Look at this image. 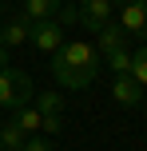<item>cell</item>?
Returning <instances> with one entry per match:
<instances>
[{
	"instance_id": "cell-16",
	"label": "cell",
	"mask_w": 147,
	"mask_h": 151,
	"mask_svg": "<svg viewBox=\"0 0 147 151\" xmlns=\"http://www.w3.org/2000/svg\"><path fill=\"white\" fill-rule=\"evenodd\" d=\"M0 123H4V119H0Z\"/></svg>"
},
{
	"instance_id": "cell-8",
	"label": "cell",
	"mask_w": 147,
	"mask_h": 151,
	"mask_svg": "<svg viewBox=\"0 0 147 151\" xmlns=\"http://www.w3.org/2000/svg\"><path fill=\"white\" fill-rule=\"evenodd\" d=\"M64 0H24V20L28 24H40V20H56Z\"/></svg>"
},
{
	"instance_id": "cell-13",
	"label": "cell",
	"mask_w": 147,
	"mask_h": 151,
	"mask_svg": "<svg viewBox=\"0 0 147 151\" xmlns=\"http://www.w3.org/2000/svg\"><path fill=\"white\" fill-rule=\"evenodd\" d=\"M20 151H56V147H52V139H48V135H28Z\"/></svg>"
},
{
	"instance_id": "cell-4",
	"label": "cell",
	"mask_w": 147,
	"mask_h": 151,
	"mask_svg": "<svg viewBox=\"0 0 147 151\" xmlns=\"http://www.w3.org/2000/svg\"><path fill=\"white\" fill-rule=\"evenodd\" d=\"M111 16H115V4H111V0H80V8H76V20H84L87 32L108 28Z\"/></svg>"
},
{
	"instance_id": "cell-14",
	"label": "cell",
	"mask_w": 147,
	"mask_h": 151,
	"mask_svg": "<svg viewBox=\"0 0 147 151\" xmlns=\"http://www.w3.org/2000/svg\"><path fill=\"white\" fill-rule=\"evenodd\" d=\"M0 68H8V48L0 44Z\"/></svg>"
},
{
	"instance_id": "cell-6",
	"label": "cell",
	"mask_w": 147,
	"mask_h": 151,
	"mask_svg": "<svg viewBox=\"0 0 147 151\" xmlns=\"http://www.w3.org/2000/svg\"><path fill=\"white\" fill-rule=\"evenodd\" d=\"M119 28H123V36H139L147 44V0H131V4H123V12H119Z\"/></svg>"
},
{
	"instance_id": "cell-10",
	"label": "cell",
	"mask_w": 147,
	"mask_h": 151,
	"mask_svg": "<svg viewBox=\"0 0 147 151\" xmlns=\"http://www.w3.org/2000/svg\"><path fill=\"white\" fill-rule=\"evenodd\" d=\"M24 139H28V135L16 127V119H4V123H0V151H20Z\"/></svg>"
},
{
	"instance_id": "cell-3",
	"label": "cell",
	"mask_w": 147,
	"mask_h": 151,
	"mask_svg": "<svg viewBox=\"0 0 147 151\" xmlns=\"http://www.w3.org/2000/svg\"><path fill=\"white\" fill-rule=\"evenodd\" d=\"M95 36H100V44H95L100 60L108 64L115 76H123V72H127V64H131V52H127V36H123V28L108 24V28H100Z\"/></svg>"
},
{
	"instance_id": "cell-12",
	"label": "cell",
	"mask_w": 147,
	"mask_h": 151,
	"mask_svg": "<svg viewBox=\"0 0 147 151\" xmlns=\"http://www.w3.org/2000/svg\"><path fill=\"white\" fill-rule=\"evenodd\" d=\"M40 123H44V115H40L36 107H20V111H16V127H20L24 135H36Z\"/></svg>"
},
{
	"instance_id": "cell-5",
	"label": "cell",
	"mask_w": 147,
	"mask_h": 151,
	"mask_svg": "<svg viewBox=\"0 0 147 151\" xmlns=\"http://www.w3.org/2000/svg\"><path fill=\"white\" fill-rule=\"evenodd\" d=\"M32 48L36 52H44V56H52V52H60L64 48V24L60 20H40V24H32Z\"/></svg>"
},
{
	"instance_id": "cell-2",
	"label": "cell",
	"mask_w": 147,
	"mask_h": 151,
	"mask_svg": "<svg viewBox=\"0 0 147 151\" xmlns=\"http://www.w3.org/2000/svg\"><path fill=\"white\" fill-rule=\"evenodd\" d=\"M32 96H36V88H32V76H28V72H20V68H0V107L20 111V107L32 104Z\"/></svg>"
},
{
	"instance_id": "cell-11",
	"label": "cell",
	"mask_w": 147,
	"mask_h": 151,
	"mask_svg": "<svg viewBox=\"0 0 147 151\" xmlns=\"http://www.w3.org/2000/svg\"><path fill=\"white\" fill-rule=\"evenodd\" d=\"M127 76H131L139 88H147V44L139 52H131V64H127Z\"/></svg>"
},
{
	"instance_id": "cell-15",
	"label": "cell",
	"mask_w": 147,
	"mask_h": 151,
	"mask_svg": "<svg viewBox=\"0 0 147 151\" xmlns=\"http://www.w3.org/2000/svg\"><path fill=\"white\" fill-rule=\"evenodd\" d=\"M111 4H131V0H111Z\"/></svg>"
},
{
	"instance_id": "cell-9",
	"label": "cell",
	"mask_w": 147,
	"mask_h": 151,
	"mask_svg": "<svg viewBox=\"0 0 147 151\" xmlns=\"http://www.w3.org/2000/svg\"><path fill=\"white\" fill-rule=\"evenodd\" d=\"M28 36H32V24L24 20V16H16L12 24H4V28H0V44H4V48H20V44H28Z\"/></svg>"
},
{
	"instance_id": "cell-1",
	"label": "cell",
	"mask_w": 147,
	"mask_h": 151,
	"mask_svg": "<svg viewBox=\"0 0 147 151\" xmlns=\"http://www.w3.org/2000/svg\"><path fill=\"white\" fill-rule=\"evenodd\" d=\"M100 52H95V44H84V40H76V44H64L60 52H52V76L60 88H87V83L100 76Z\"/></svg>"
},
{
	"instance_id": "cell-7",
	"label": "cell",
	"mask_w": 147,
	"mask_h": 151,
	"mask_svg": "<svg viewBox=\"0 0 147 151\" xmlns=\"http://www.w3.org/2000/svg\"><path fill=\"white\" fill-rule=\"evenodd\" d=\"M111 96H115V104H119V107H135V104L143 99V88L123 72V76H115V80H111Z\"/></svg>"
}]
</instances>
